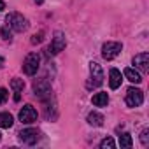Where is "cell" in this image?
<instances>
[{"label": "cell", "mask_w": 149, "mask_h": 149, "mask_svg": "<svg viewBox=\"0 0 149 149\" xmlns=\"http://www.w3.org/2000/svg\"><path fill=\"white\" fill-rule=\"evenodd\" d=\"M19 98H21V97H19V91H16V95H14V100H16V102H19Z\"/></svg>", "instance_id": "24"}, {"label": "cell", "mask_w": 149, "mask_h": 149, "mask_svg": "<svg viewBox=\"0 0 149 149\" xmlns=\"http://www.w3.org/2000/svg\"><path fill=\"white\" fill-rule=\"evenodd\" d=\"M42 2H44V0H35V4H39V6H40Z\"/></svg>", "instance_id": "26"}, {"label": "cell", "mask_w": 149, "mask_h": 149, "mask_svg": "<svg viewBox=\"0 0 149 149\" xmlns=\"http://www.w3.org/2000/svg\"><path fill=\"white\" fill-rule=\"evenodd\" d=\"M6 9V4H4V0H0V11H4Z\"/></svg>", "instance_id": "23"}, {"label": "cell", "mask_w": 149, "mask_h": 149, "mask_svg": "<svg viewBox=\"0 0 149 149\" xmlns=\"http://www.w3.org/2000/svg\"><path fill=\"white\" fill-rule=\"evenodd\" d=\"M37 119V111L32 107V105H25L21 111H19V121L25 123V125H30Z\"/></svg>", "instance_id": "9"}, {"label": "cell", "mask_w": 149, "mask_h": 149, "mask_svg": "<svg viewBox=\"0 0 149 149\" xmlns=\"http://www.w3.org/2000/svg\"><path fill=\"white\" fill-rule=\"evenodd\" d=\"M11 88L14 90V93H16V91H23V88H25V81L16 77V79L11 81Z\"/></svg>", "instance_id": "17"}, {"label": "cell", "mask_w": 149, "mask_h": 149, "mask_svg": "<svg viewBox=\"0 0 149 149\" xmlns=\"http://www.w3.org/2000/svg\"><path fill=\"white\" fill-rule=\"evenodd\" d=\"M125 102H126L128 107H139V105L144 102V93H142L139 88H130V90L126 91Z\"/></svg>", "instance_id": "7"}, {"label": "cell", "mask_w": 149, "mask_h": 149, "mask_svg": "<svg viewBox=\"0 0 149 149\" xmlns=\"http://www.w3.org/2000/svg\"><path fill=\"white\" fill-rule=\"evenodd\" d=\"M18 135H19V140H21L23 144H26V146H33V144H37V142H39V139H40V135H39V132H37L35 128L21 130Z\"/></svg>", "instance_id": "8"}, {"label": "cell", "mask_w": 149, "mask_h": 149, "mask_svg": "<svg viewBox=\"0 0 149 149\" xmlns=\"http://www.w3.org/2000/svg\"><path fill=\"white\" fill-rule=\"evenodd\" d=\"M125 77L130 81V83H135V84H139V83H142V76L135 70V68H125Z\"/></svg>", "instance_id": "12"}, {"label": "cell", "mask_w": 149, "mask_h": 149, "mask_svg": "<svg viewBox=\"0 0 149 149\" xmlns=\"http://www.w3.org/2000/svg\"><path fill=\"white\" fill-rule=\"evenodd\" d=\"M121 72L118 70V68H111V72H109V86L112 88V90H118L119 86H121Z\"/></svg>", "instance_id": "11"}, {"label": "cell", "mask_w": 149, "mask_h": 149, "mask_svg": "<svg viewBox=\"0 0 149 149\" xmlns=\"http://www.w3.org/2000/svg\"><path fill=\"white\" fill-rule=\"evenodd\" d=\"M0 33H2V39H6V40H11V39H13V33L9 32L7 26H4L2 30H0Z\"/></svg>", "instance_id": "21"}, {"label": "cell", "mask_w": 149, "mask_h": 149, "mask_svg": "<svg viewBox=\"0 0 149 149\" xmlns=\"http://www.w3.org/2000/svg\"><path fill=\"white\" fill-rule=\"evenodd\" d=\"M42 39H44V32H39V33H35V35L32 37V44H40Z\"/></svg>", "instance_id": "22"}, {"label": "cell", "mask_w": 149, "mask_h": 149, "mask_svg": "<svg viewBox=\"0 0 149 149\" xmlns=\"http://www.w3.org/2000/svg\"><path fill=\"white\" fill-rule=\"evenodd\" d=\"M6 21H7V26H11V28H13L14 32H18V33L26 32V28H28V21H26V18L21 16L19 13H11V14L6 18Z\"/></svg>", "instance_id": "1"}, {"label": "cell", "mask_w": 149, "mask_h": 149, "mask_svg": "<svg viewBox=\"0 0 149 149\" xmlns=\"http://www.w3.org/2000/svg\"><path fill=\"white\" fill-rule=\"evenodd\" d=\"M91 102L95 107H105L109 104V97H107V93H97V95H93Z\"/></svg>", "instance_id": "13"}, {"label": "cell", "mask_w": 149, "mask_h": 149, "mask_svg": "<svg viewBox=\"0 0 149 149\" xmlns=\"http://www.w3.org/2000/svg\"><path fill=\"white\" fill-rule=\"evenodd\" d=\"M0 139H2V133H0Z\"/></svg>", "instance_id": "27"}, {"label": "cell", "mask_w": 149, "mask_h": 149, "mask_svg": "<svg viewBox=\"0 0 149 149\" xmlns=\"http://www.w3.org/2000/svg\"><path fill=\"white\" fill-rule=\"evenodd\" d=\"M123 49V44L121 42H105L102 46V56L109 61V60H114Z\"/></svg>", "instance_id": "4"}, {"label": "cell", "mask_w": 149, "mask_h": 149, "mask_svg": "<svg viewBox=\"0 0 149 149\" xmlns=\"http://www.w3.org/2000/svg\"><path fill=\"white\" fill-rule=\"evenodd\" d=\"M119 146L123 147V149H130L132 146H133V140H132V135L130 133H121L119 135Z\"/></svg>", "instance_id": "16"}, {"label": "cell", "mask_w": 149, "mask_h": 149, "mask_svg": "<svg viewBox=\"0 0 149 149\" xmlns=\"http://www.w3.org/2000/svg\"><path fill=\"white\" fill-rule=\"evenodd\" d=\"M7 97H9V93H7V90H6V88H0V105H4V104H6V100H7Z\"/></svg>", "instance_id": "20"}, {"label": "cell", "mask_w": 149, "mask_h": 149, "mask_svg": "<svg viewBox=\"0 0 149 149\" xmlns=\"http://www.w3.org/2000/svg\"><path fill=\"white\" fill-rule=\"evenodd\" d=\"M88 123L91 125V126H102L104 125V116L100 114V112H90L88 114Z\"/></svg>", "instance_id": "14"}, {"label": "cell", "mask_w": 149, "mask_h": 149, "mask_svg": "<svg viewBox=\"0 0 149 149\" xmlns=\"http://www.w3.org/2000/svg\"><path fill=\"white\" fill-rule=\"evenodd\" d=\"M140 142H142V146L144 147H147L149 146V130L146 128V130H142V133H140Z\"/></svg>", "instance_id": "19"}, {"label": "cell", "mask_w": 149, "mask_h": 149, "mask_svg": "<svg viewBox=\"0 0 149 149\" xmlns=\"http://www.w3.org/2000/svg\"><path fill=\"white\" fill-rule=\"evenodd\" d=\"M114 146H116V142H114V139H111V137H105V139L100 142V149H114Z\"/></svg>", "instance_id": "18"}, {"label": "cell", "mask_w": 149, "mask_h": 149, "mask_svg": "<svg viewBox=\"0 0 149 149\" xmlns=\"http://www.w3.org/2000/svg\"><path fill=\"white\" fill-rule=\"evenodd\" d=\"M133 65L140 72H149V53H140L133 56Z\"/></svg>", "instance_id": "10"}, {"label": "cell", "mask_w": 149, "mask_h": 149, "mask_svg": "<svg viewBox=\"0 0 149 149\" xmlns=\"http://www.w3.org/2000/svg\"><path fill=\"white\" fill-rule=\"evenodd\" d=\"M39 67H40V56L37 53H30L23 61V70L26 76H35Z\"/></svg>", "instance_id": "3"}, {"label": "cell", "mask_w": 149, "mask_h": 149, "mask_svg": "<svg viewBox=\"0 0 149 149\" xmlns=\"http://www.w3.org/2000/svg\"><path fill=\"white\" fill-rule=\"evenodd\" d=\"M2 65H4V58H2V56H0V67H2Z\"/></svg>", "instance_id": "25"}, {"label": "cell", "mask_w": 149, "mask_h": 149, "mask_svg": "<svg viewBox=\"0 0 149 149\" xmlns=\"http://www.w3.org/2000/svg\"><path fill=\"white\" fill-rule=\"evenodd\" d=\"M90 72H91V81L86 83V88L88 90H93V88H98L104 84V72H102V67L95 61L90 63Z\"/></svg>", "instance_id": "2"}, {"label": "cell", "mask_w": 149, "mask_h": 149, "mask_svg": "<svg viewBox=\"0 0 149 149\" xmlns=\"http://www.w3.org/2000/svg\"><path fill=\"white\" fill-rule=\"evenodd\" d=\"M65 46H67L65 35L61 32H56L54 37H53V40H51V44H49V47H47V54H58L60 51L65 49Z\"/></svg>", "instance_id": "6"}, {"label": "cell", "mask_w": 149, "mask_h": 149, "mask_svg": "<svg viewBox=\"0 0 149 149\" xmlns=\"http://www.w3.org/2000/svg\"><path fill=\"white\" fill-rule=\"evenodd\" d=\"M33 91H35V97H39L40 100H44L47 97H53L51 95V84H49V81L46 77L33 83Z\"/></svg>", "instance_id": "5"}, {"label": "cell", "mask_w": 149, "mask_h": 149, "mask_svg": "<svg viewBox=\"0 0 149 149\" xmlns=\"http://www.w3.org/2000/svg\"><path fill=\"white\" fill-rule=\"evenodd\" d=\"M14 125V119L9 112H0V128H11Z\"/></svg>", "instance_id": "15"}]
</instances>
